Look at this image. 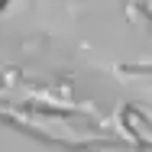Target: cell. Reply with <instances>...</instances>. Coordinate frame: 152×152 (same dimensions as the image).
Returning <instances> with one entry per match:
<instances>
[{
	"mask_svg": "<svg viewBox=\"0 0 152 152\" xmlns=\"http://www.w3.org/2000/svg\"><path fill=\"white\" fill-rule=\"evenodd\" d=\"M120 126L123 133L133 139V142H139V146H146V149H152V117L149 113H142L139 107H133V104H126V107H120Z\"/></svg>",
	"mask_w": 152,
	"mask_h": 152,
	"instance_id": "cell-1",
	"label": "cell"
}]
</instances>
